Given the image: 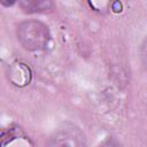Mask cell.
I'll return each instance as SVG.
<instances>
[{
	"mask_svg": "<svg viewBox=\"0 0 147 147\" xmlns=\"http://www.w3.org/2000/svg\"><path fill=\"white\" fill-rule=\"evenodd\" d=\"M86 144L83 131L71 123L60 126L49 138V146H84Z\"/></svg>",
	"mask_w": 147,
	"mask_h": 147,
	"instance_id": "obj_2",
	"label": "cell"
},
{
	"mask_svg": "<svg viewBox=\"0 0 147 147\" xmlns=\"http://www.w3.org/2000/svg\"><path fill=\"white\" fill-rule=\"evenodd\" d=\"M20 6L28 14L48 13L54 8L53 0H20Z\"/></svg>",
	"mask_w": 147,
	"mask_h": 147,
	"instance_id": "obj_3",
	"label": "cell"
},
{
	"mask_svg": "<svg viewBox=\"0 0 147 147\" xmlns=\"http://www.w3.org/2000/svg\"><path fill=\"white\" fill-rule=\"evenodd\" d=\"M139 55H140V60H141L144 68L147 70V37L142 40L139 47Z\"/></svg>",
	"mask_w": 147,
	"mask_h": 147,
	"instance_id": "obj_4",
	"label": "cell"
},
{
	"mask_svg": "<svg viewBox=\"0 0 147 147\" xmlns=\"http://www.w3.org/2000/svg\"><path fill=\"white\" fill-rule=\"evenodd\" d=\"M16 37L21 46L30 52L42 51L51 40V32L46 24L37 20H26L16 28Z\"/></svg>",
	"mask_w": 147,
	"mask_h": 147,
	"instance_id": "obj_1",
	"label": "cell"
},
{
	"mask_svg": "<svg viewBox=\"0 0 147 147\" xmlns=\"http://www.w3.org/2000/svg\"><path fill=\"white\" fill-rule=\"evenodd\" d=\"M0 2L3 7H11L17 2V0H0Z\"/></svg>",
	"mask_w": 147,
	"mask_h": 147,
	"instance_id": "obj_5",
	"label": "cell"
}]
</instances>
